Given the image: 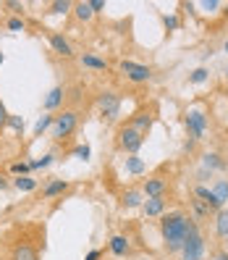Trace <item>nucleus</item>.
<instances>
[{
  "label": "nucleus",
  "mask_w": 228,
  "mask_h": 260,
  "mask_svg": "<svg viewBox=\"0 0 228 260\" xmlns=\"http://www.w3.org/2000/svg\"><path fill=\"white\" fill-rule=\"evenodd\" d=\"M189 218L184 210H171V213H163L160 216V237L165 244V252H181L184 247V239H186V226Z\"/></svg>",
  "instance_id": "obj_1"
},
{
  "label": "nucleus",
  "mask_w": 228,
  "mask_h": 260,
  "mask_svg": "<svg viewBox=\"0 0 228 260\" xmlns=\"http://www.w3.org/2000/svg\"><path fill=\"white\" fill-rule=\"evenodd\" d=\"M181 260H205V237H202V229L194 218H189L186 226V239H184V247H181Z\"/></svg>",
  "instance_id": "obj_2"
},
{
  "label": "nucleus",
  "mask_w": 228,
  "mask_h": 260,
  "mask_svg": "<svg viewBox=\"0 0 228 260\" xmlns=\"http://www.w3.org/2000/svg\"><path fill=\"white\" fill-rule=\"evenodd\" d=\"M184 126H186V134H189V140L192 142H200V140H205V134H207V116H205V111H200V108H192V111H186V116H184Z\"/></svg>",
  "instance_id": "obj_3"
},
{
  "label": "nucleus",
  "mask_w": 228,
  "mask_h": 260,
  "mask_svg": "<svg viewBox=\"0 0 228 260\" xmlns=\"http://www.w3.org/2000/svg\"><path fill=\"white\" fill-rule=\"evenodd\" d=\"M76 126H79V113H76L73 108L58 113L55 121H53V140H66V137H71L76 132Z\"/></svg>",
  "instance_id": "obj_4"
},
{
  "label": "nucleus",
  "mask_w": 228,
  "mask_h": 260,
  "mask_svg": "<svg viewBox=\"0 0 228 260\" xmlns=\"http://www.w3.org/2000/svg\"><path fill=\"white\" fill-rule=\"evenodd\" d=\"M97 108L105 121H116L121 113V95L113 92V89H105V92L97 95Z\"/></svg>",
  "instance_id": "obj_5"
},
{
  "label": "nucleus",
  "mask_w": 228,
  "mask_h": 260,
  "mask_svg": "<svg viewBox=\"0 0 228 260\" xmlns=\"http://www.w3.org/2000/svg\"><path fill=\"white\" fill-rule=\"evenodd\" d=\"M144 145V137L136 132L134 126H121L118 129V147L126 152V155H136V152H139V147Z\"/></svg>",
  "instance_id": "obj_6"
},
{
  "label": "nucleus",
  "mask_w": 228,
  "mask_h": 260,
  "mask_svg": "<svg viewBox=\"0 0 228 260\" xmlns=\"http://www.w3.org/2000/svg\"><path fill=\"white\" fill-rule=\"evenodd\" d=\"M118 71L124 74L129 82H134V84H144V82L152 79V69L144 66V63H136V60H121Z\"/></svg>",
  "instance_id": "obj_7"
},
{
  "label": "nucleus",
  "mask_w": 228,
  "mask_h": 260,
  "mask_svg": "<svg viewBox=\"0 0 228 260\" xmlns=\"http://www.w3.org/2000/svg\"><path fill=\"white\" fill-rule=\"evenodd\" d=\"M194 197H197L200 203H205V205L210 208V213H212V216H215L218 210H223V203H220L218 197H215V192H212L210 187H205V184H197V187H194Z\"/></svg>",
  "instance_id": "obj_8"
},
{
  "label": "nucleus",
  "mask_w": 228,
  "mask_h": 260,
  "mask_svg": "<svg viewBox=\"0 0 228 260\" xmlns=\"http://www.w3.org/2000/svg\"><path fill=\"white\" fill-rule=\"evenodd\" d=\"M139 192L147 194V197H165V192H168V181H165L163 176H149V179H144V184H142Z\"/></svg>",
  "instance_id": "obj_9"
},
{
  "label": "nucleus",
  "mask_w": 228,
  "mask_h": 260,
  "mask_svg": "<svg viewBox=\"0 0 228 260\" xmlns=\"http://www.w3.org/2000/svg\"><path fill=\"white\" fill-rule=\"evenodd\" d=\"M48 42H50V48L58 53V55H63V58H73V48H71V42L60 35V32H48Z\"/></svg>",
  "instance_id": "obj_10"
},
{
  "label": "nucleus",
  "mask_w": 228,
  "mask_h": 260,
  "mask_svg": "<svg viewBox=\"0 0 228 260\" xmlns=\"http://www.w3.org/2000/svg\"><path fill=\"white\" fill-rule=\"evenodd\" d=\"M11 260H40V255H37L34 244L16 242V244H13V250H11Z\"/></svg>",
  "instance_id": "obj_11"
},
{
  "label": "nucleus",
  "mask_w": 228,
  "mask_h": 260,
  "mask_svg": "<svg viewBox=\"0 0 228 260\" xmlns=\"http://www.w3.org/2000/svg\"><path fill=\"white\" fill-rule=\"evenodd\" d=\"M129 126H134L142 137H147L149 129H152V113H149V111H136V113L131 116V121H129Z\"/></svg>",
  "instance_id": "obj_12"
},
{
  "label": "nucleus",
  "mask_w": 228,
  "mask_h": 260,
  "mask_svg": "<svg viewBox=\"0 0 228 260\" xmlns=\"http://www.w3.org/2000/svg\"><path fill=\"white\" fill-rule=\"evenodd\" d=\"M142 213L147 218H158L165 213V197H147L142 203Z\"/></svg>",
  "instance_id": "obj_13"
},
{
  "label": "nucleus",
  "mask_w": 228,
  "mask_h": 260,
  "mask_svg": "<svg viewBox=\"0 0 228 260\" xmlns=\"http://www.w3.org/2000/svg\"><path fill=\"white\" fill-rule=\"evenodd\" d=\"M63 100H66V89H63V87H53L50 92L45 95L42 108H45V111H55V108H60V105H63Z\"/></svg>",
  "instance_id": "obj_14"
},
{
  "label": "nucleus",
  "mask_w": 228,
  "mask_h": 260,
  "mask_svg": "<svg viewBox=\"0 0 228 260\" xmlns=\"http://www.w3.org/2000/svg\"><path fill=\"white\" fill-rule=\"evenodd\" d=\"M108 250H110L116 257H126V255L131 252L129 237H124V234H116V237H110V242H108Z\"/></svg>",
  "instance_id": "obj_15"
},
{
  "label": "nucleus",
  "mask_w": 228,
  "mask_h": 260,
  "mask_svg": "<svg viewBox=\"0 0 228 260\" xmlns=\"http://www.w3.org/2000/svg\"><path fill=\"white\" fill-rule=\"evenodd\" d=\"M202 168L210 174H215V171H225V160L220 152H205L202 155Z\"/></svg>",
  "instance_id": "obj_16"
},
{
  "label": "nucleus",
  "mask_w": 228,
  "mask_h": 260,
  "mask_svg": "<svg viewBox=\"0 0 228 260\" xmlns=\"http://www.w3.org/2000/svg\"><path fill=\"white\" fill-rule=\"evenodd\" d=\"M66 189H68V181H66V179H53V181H48V184H45L42 197H45V200H53V197L63 194Z\"/></svg>",
  "instance_id": "obj_17"
},
{
  "label": "nucleus",
  "mask_w": 228,
  "mask_h": 260,
  "mask_svg": "<svg viewBox=\"0 0 228 260\" xmlns=\"http://www.w3.org/2000/svg\"><path fill=\"white\" fill-rule=\"evenodd\" d=\"M144 203V197L139 189H126L124 194H121V205H124L126 210H134V208H142Z\"/></svg>",
  "instance_id": "obj_18"
},
{
  "label": "nucleus",
  "mask_w": 228,
  "mask_h": 260,
  "mask_svg": "<svg viewBox=\"0 0 228 260\" xmlns=\"http://www.w3.org/2000/svg\"><path fill=\"white\" fill-rule=\"evenodd\" d=\"M82 66L92 69V71H108V60L95 53H82Z\"/></svg>",
  "instance_id": "obj_19"
},
{
  "label": "nucleus",
  "mask_w": 228,
  "mask_h": 260,
  "mask_svg": "<svg viewBox=\"0 0 228 260\" xmlns=\"http://www.w3.org/2000/svg\"><path fill=\"white\" fill-rule=\"evenodd\" d=\"M124 168H126V174H131V176H142L147 171V166H144V160L139 155H129L124 160Z\"/></svg>",
  "instance_id": "obj_20"
},
{
  "label": "nucleus",
  "mask_w": 228,
  "mask_h": 260,
  "mask_svg": "<svg viewBox=\"0 0 228 260\" xmlns=\"http://www.w3.org/2000/svg\"><path fill=\"white\" fill-rule=\"evenodd\" d=\"M215 234L220 239H228V210L225 208L215 213Z\"/></svg>",
  "instance_id": "obj_21"
},
{
  "label": "nucleus",
  "mask_w": 228,
  "mask_h": 260,
  "mask_svg": "<svg viewBox=\"0 0 228 260\" xmlns=\"http://www.w3.org/2000/svg\"><path fill=\"white\" fill-rule=\"evenodd\" d=\"M13 187H16L19 192H34L37 189V179H32V176H16V179H13Z\"/></svg>",
  "instance_id": "obj_22"
},
{
  "label": "nucleus",
  "mask_w": 228,
  "mask_h": 260,
  "mask_svg": "<svg viewBox=\"0 0 228 260\" xmlns=\"http://www.w3.org/2000/svg\"><path fill=\"white\" fill-rule=\"evenodd\" d=\"M189 205H192V210H194V221H205V218H210L212 216V213H210V208L205 205V203H200V200H197V197H192V200H189Z\"/></svg>",
  "instance_id": "obj_23"
},
{
  "label": "nucleus",
  "mask_w": 228,
  "mask_h": 260,
  "mask_svg": "<svg viewBox=\"0 0 228 260\" xmlns=\"http://www.w3.org/2000/svg\"><path fill=\"white\" fill-rule=\"evenodd\" d=\"M73 13H76V19H79V21H89L95 16L92 8H89V0H84V3H73Z\"/></svg>",
  "instance_id": "obj_24"
},
{
  "label": "nucleus",
  "mask_w": 228,
  "mask_h": 260,
  "mask_svg": "<svg viewBox=\"0 0 228 260\" xmlns=\"http://www.w3.org/2000/svg\"><path fill=\"white\" fill-rule=\"evenodd\" d=\"M68 11H73L71 0H55V3L48 6V13H55V16H60V13H68Z\"/></svg>",
  "instance_id": "obj_25"
},
{
  "label": "nucleus",
  "mask_w": 228,
  "mask_h": 260,
  "mask_svg": "<svg viewBox=\"0 0 228 260\" xmlns=\"http://www.w3.org/2000/svg\"><path fill=\"white\" fill-rule=\"evenodd\" d=\"M53 121H55V116H50V113H48V116H40L37 124H34V137H42L45 132L53 126Z\"/></svg>",
  "instance_id": "obj_26"
},
{
  "label": "nucleus",
  "mask_w": 228,
  "mask_h": 260,
  "mask_svg": "<svg viewBox=\"0 0 228 260\" xmlns=\"http://www.w3.org/2000/svg\"><path fill=\"white\" fill-rule=\"evenodd\" d=\"M212 192H215V197L223 203V208H225V203H228V179H218L215 181V187H212Z\"/></svg>",
  "instance_id": "obj_27"
},
{
  "label": "nucleus",
  "mask_w": 228,
  "mask_h": 260,
  "mask_svg": "<svg viewBox=\"0 0 228 260\" xmlns=\"http://www.w3.org/2000/svg\"><path fill=\"white\" fill-rule=\"evenodd\" d=\"M207 76H210V71H207L205 66H200V69H194V71L189 74V84H205Z\"/></svg>",
  "instance_id": "obj_28"
},
{
  "label": "nucleus",
  "mask_w": 228,
  "mask_h": 260,
  "mask_svg": "<svg viewBox=\"0 0 228 260\" xmlns=\"http://www.w3.org/2000/svg\"><path fill=\"white\" fill-rule=\"evenodd\" d=\"M71 155H73V158H79V160H84V163H87L89 158H92V147H89L87 142H84V145H76V147L71 150Z\"/></svg>",
  "instance_id": "obj_29"
},
{
  "label": "nucleus",
  "mask_w": 228,
  "mask_h": 260,
  "mask_svg": "<svg viewBox=\"0 0 228 260\" xmlns=\"http://www.w3.org/2000/svg\"><path fill=\"white\" fill-rule=\"evenodd\" d=\"M29 171H32V163H24V160L11 163V174L13 176H29Z\"/></svg>",
  "instance_id": "obj_30"
},
{
  "label": "nucleus",
  "mask_w": 228,
  "mask_h": 260,
  "mask_svg": "<svg viewBox=\"0 0 228 260\" xmlns=\"http://www.w3.org/2000/svg\"><path fill=\"white\" fill-rule=\"evenodd\" d=\"M6 26L11 29V32H24V29H26L24 19H19V16H11V19L6 21Z\"/></svg>",
  "instance_id": "obj_31"
},
{
  "label": "nucleus",
  "mask_w": 228,
  "mask_h": 260,
  "mask_svg": "<svg viewBox=\"0 0 228 260\" xmlns=\"http://www.w3.org/2000/svg\"><path fill=\"white\" fill-rule=\"evenodd\" d=\"M6 126H11L13 132H19V134H21V132H24V118H21V116H11V113H8V124H6Z\"/></svg>",
  "instance_id": "obj_32"
},
{
  "label": "nucleus",
  "mask_w": 228,
  "mask_h": 260,
  "mask_svg": "<svg viewBox=\"0 0 228 260\" xmlns=\"http://www.w3.org/2000/svg\"><path fill=\"white\" fill-rule=\"evenodd\" d=\"M163 24H165V29H168V32H176V29L181 26V21H178V16H163Z\"/></svg>",
  "instance_id": "obj_33"
},
{
  "label": "nucleus",
  "mask_w": 228,
  "mask_h": 260,
  "mask_svg": "<svg viewBox=\"0 0 228 260\" xmlns=\"http://www.w3.org/2000/svg\"><path fill=\"white\" fill-rule=\"evenodd\" d=\"M8 11H13V13H16V16L21 19V13H24V3H19V0H6V3H3Z\"/></svg>",
  "instance_id": "obj_34"
},
{
  "label": "nucleus",
  "mask_w": 228,
  "mask_h": 260,
  "mask_svg": "<svg viewBox=\"0 0 228 260\" xmlns=\"http://www.w3.org/2000/svg\"><path fill=\"white\" fill-rule=\"evenodd\" d=\"M53 163V155H42L40 160H32V171H40V168H48Z\"/></svg>",
  "instance_id": "obj_35"
},
{
  "label": "nucleus",
  "mask_w": 228,
  "mask_h": 260,
  "mask_svg": "<svg viewBox=\"0 0 228 260\" xmlns=\"http://www.w3.org/2000/svg\"><path fill=\"white\" fill-rule=\"evenodd\" d=\"M89 8H92V13H102L105 11V0H89Z\"/></svg>",
  "instance_id": "obj_36"
},
{
  "label": "nucleus",
  "mask_w": 228,
  "mask_h": 260,
  "mask_svg": "<svg viewBox=\"0 0 228 260\" xmlns=\"http://www.w3.org/2000/svg\"><path fill=\"white\" fill-rule=\"evenodd\" d=\"M8 124V111H6V103L0 100V129H3Z\"/></svg>",
  "instance_id": "obj_37"
},
{
  "label": "nucleus",
  "mask_w": 228,
  "mask_h": 260,
  "mask_svg": "<svg viewBox=\"0 0 228 260\" xmlns=\"http://www.w3.org/2000/svg\"><path fill=\"white\" fill-rule=\"evenodd\" d=\"M100 257H102V250H89L84 260H100Z\"/></svg>",
  "instance_id": "obj_38"
},
{
  "label": "nucleus",
  "mask_w": 228,
  "mask_h": 260,
  "mask_svg": "<svg viewBox=\"0 0 228 260\" xmlns=\"http://www.w3.org/2000/svg\"><path fill=\"white\" fill-rule=\"evenodd\" d=\"M220 3H218V0H205V3H202V8H207V11H215Z\"/></svg>",
  "instance_id": "obj_39"
},
{
  "label": "nucleus",
  "mask_w": 228,
  "mask_h": 260,
  "mask_svg": "<svg viewBox=\"0 0 228 260\" xmlns=\"http://www.w3.org/2000/svg\"><path fill=\"white\" fill-rule=\"evenodd\" d=\"M210 260H228V252H225V250H218V252L212 255Z\"/></svg>",
  "instance_id": "obj_40"
},
{
  "label": "nucleus",
  "mask_w": 228,
  "mask_h": 260,
  "mask_svg": "<svg viewBox=\"0 0 228 260\" xmlns=\"http://www.w3.org/2000/svg\"><path fill=\"white\" fill-rule=\"evenodd\" d=\"M194 145H197V142H192V140H189V142L184 145V150H186V152H192V150H194Z\"/></svg>",
  "instance_id": "obj_41"
},
{
  "label": "nucleus",
  "mask_w": 228,
  "mask_h": 260,
  "mask_svg": "<svg viewBox=\"0 0 228 260\" xmlns=\"http://www.w3.org/2000/svg\"><path fill=\"white\" fill-rule=\"evenodd\" d=\"M6 187H8V181H6L3 176H0V189H6Z\"/></svg>",
  "instance_id": "obj_42"
},
{
  "label": "nucleus",
  "mask_w": 228,
  "mask_h": 260,
  "mask_svg": "<svg viewBox=\"0 0 228 260\" xmlns=\"http://www.w3.org/2000/svg\"><path fill=\"white\" fill-rule=\"evenodd\" d=\"M0 66H3V50H0Z\"/></svg>",
  "instance_id": "obj_43"
},
{
  "label": "nucleus",
  "mask_w": 228,
  "mask_h": 260,
  "mask_svg": "<svg viewBox=\"0 0 228 260\" xmlns=\"http://www.w3.org/2000/svg\"><path fill=\"white\" fill-rule=\"evenodd\" d=\"M223 48H225V53H228V40H225V45H223Z\"/></svg>",
  "instance_id": "obj_44"
},
{
  "label": "nucleus",
  "mask_w": 228,
  "mask_h": 260,
  "mask_svg": "<svg viewBox=\"0 0 228 260\" xmlns=\"http://www.w3.org/2000/svg\"><path fill=\"white\" fill-rule=\"evenodd\" d=\"M223 13H225V16H228V6H225V11H223Z\"/></svg>",
  "instance_id": "obj_45"
},
{
  "label": "nucleus",
  "mask_w": 228,
  "mask_h": 260,
  "mask_svg": "<svg viewBox=\"0 0 228 260\" xmlns=\"http://www.w3.org/2000/svg\"><path fill=\"white\" fill-rule=\"evenodd\" d=\"M225 76H228V66H225Z\"/></svg>",
  "instance_id": "obj_46"
},
{
  "label": "nucleus",
  "mask_w": 228,
  "mask_h": 260,
  "mask_svg": "<svg viewBox=\"0 0 228 260\" xmlns=\"http://www.w3.org/2000/svg\"><path fill=\"white\" fill-rule=\"evenodd\" d=\"M225 210H228V203H225Z\"/></svg>",
  "instance_id": "obj_47"
}]
</instances>
